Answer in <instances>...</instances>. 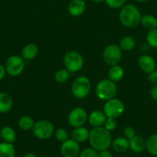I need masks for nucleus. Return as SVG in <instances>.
<instances>
[{"label":"nucleus","mask_w":157,"mask_h":157,"mask_svg":"<svg viewBox=\"0 0 157 157\" xmlns=\"http://www.w3.org/2000/svg\"><path fill=\"white\" fill-rule=\"evenodd\" d=\"M38 46L35 44H28L22 50V57L25 60H32L38 55Z\"/></svg>","instance_id":"nucleus-19"},{"label":"nucleus","mask_w":157,"mask_h":157,"mask_svg":"<svg viewBox=\"0 0 157 157\" xmlns=\"http://www.w3.org/2000/svg\"><path fill=\"white\" fill-rule=\"evenodd\" d=\"M67 9L68 12L72 16L78 17L84 13L86 5L84 0H71Z\"/></svg>","instance_id":"nucleus-13"},{"label":"nucleus","mask_w":157,"mask_h":157,"mask_svg":"<svg viewBox=\"0 0 157 157\" xmlns=\"http://www.w3.org/2000/svg\"><path fill=\"white\" fill-rule=\"evenodd\" d=\"M32 133L35 137L39 140L49 139L54 133V126L50 121L40 120L34 124Z\"/></svg>","instance_id":"nucleus-5"},{"label":"nucleus","mask_w":157,"mask_h":157,"mask_svg":"<svg viewBox=\"0 0 157 157\" xmlns=\"http://www.w3.org/2000/svg\"><path fill=\"white\" fill-rule=\"evenodd\" d=\"M87 113L82 107H75L71 110L68 117L69 124L73 127H83L87 121Z\"/></svg>","instance_id":"nucleus-10"},{"label":"nucleus","mask_w":157,"mask_h":157,"mask_svg":"<svg viewBox=\"0 0 157 157\" xmlns=\"http://www.w3.org/2000/svg\"><path fill=\"white\" fill-rule=\"evenodd\" d=\"M116 85L114 81H111L110 79H104L100 81L98 83L95 88V94L97 98H99L103 101H108L116 94Z\"/></svg>","instance_id":"nucleus-3"},{"label":"nucleus","mask_w":157,"mask_h":157,"mask_svg":"<svg viewBox=\"0 0 157 157\" xmlns=\"http://www.w3.org/2000/svg\"><path fill=\"white\" fill-rule=\"evenodd\" d=\"M148 80L150 83L153 84H157V70L155 69L153 71L149 74V77H148Z\"/></svg>","instance_id":"nucleus-34"},{"label":"nucleus","mask_w":157,"mask_h":157,"mask_svg":"<svg viewBox=\"0 0 157 157\" xmlns=\"http://www.w3.org/2000/svg\"><path fill=\"white\" fill-rule=\"evenodd\" d=\"M60 151L63 157H77L80 153V147L76 141L68 139L62 143Z\"/></svg>","instance_id":"nucleus-11"},{"label":"nucleus","mask_w":157,"mask_h":157,"mask_svg":"<svg viewBox=\"0 0 157 157\" xmlns=\"http://www.w3.org/2000/svg\"><path fill=\"white\" fill-rule=\"evenodd\" d=\"M22 157H37V156H35V154H33V153H26V154H25Z\"/></svg>","instance_id":"nucleus-38"},{"label":"nucleus","mask_w":157,"mask_h":157,"mask_svg":"<svg viewBox=\"0 0 157 157\" xmlns=\"http://www.w3.org/2000/svg\"><path fill=\"white\" fill-rule=\"evenodd\" d=\"M34 123L33 119L29 116H23L18 121V127L21 130H29L32 129Z\"/></svg>","instance_id":"nucleus-26"},{"label":"nucleus","mask_w":157,"mask_h":157,"mask_svg":"<svg viewBox=\"0 0 157 157\" xmlns=\"http://www.w3.org/2000/svg\"><path fill=\"white\" fill-rule=\"evenodd\" d=\"M136 2H148L149 0H135Z\"/></svg>","instance_id":"nucleus-40"},{"label":"nucleus","mask_w":157,"mask_h":157,"mask_svg":"<svg viewBox=\"0 0 157 157\" xmlns=\"http://www.w3.org/2000/svg\"><path fill=\"white\" fill-rule=\"evenodd\" d=\"M98 157H113V156H112V153H111L110 152L108 151L107 150H106L100 152V153H99Z\"/></svg>","instance_id":"nucleus-36"},{"label":"nucleus","mask_w":157,"mask_h":157,"mask_svg":"<svg viewBox=\"0 0 157 157\" xmlns=\"http://www.w3.org/2000/svg\"><path fill=\"white\" fill-rule=\"evenodd\" d=\"M104 127L109 132L112 131L117 127V122L115 121V118L107 117L106 120V122L104 124Z\"/></svg>","instance_id":"nucleus-32"},{"label":"nucleus","mask_w":157,"mask_h":157,"mask_svg":"<svg viewBox=\"0 0 157 157\" xmlns=\"http://www.w3.org/2000/svg\"><path fill=\"white\" fill-rule=\"evenodd\" d=\"M98 151L91 147L83 150L81 153H79L78 157H98Z\"/></svg>","instance_id":"nucleus-31"},{"label":"nucleus","mask_w":157,"mask_h":157,"mask_svg":"<svg viewBox=\"0 0 157 157\" xmlns=\"http://www.w3.org/2000/svg\"><path fill=\"white\" fill-rule=\"evenodd\" d=\"M107 117L104 113V112L101 110H94L89 114V122L92 127H103L104 125Z\"/></svg>","instance_id":"nucleus-15"},{"label":"nucleus","mask_w":157,"mask_h":157,"mask_svg":"<svg viewBox=\"0 0 157 157\" xmlns=\"http://www.w3.org/2000/svg\"><path fill=\"white\" fill-rule=\"evenodd\" d=\"M91 90V82L85 76H80L74 80L72 84V93L78 99H83L89 95Z\"/></svg>","instance_id":"nucleus-4"},{"label":"nucleus","mask_w":157,"mask_h":157,"mask_svg":"<svg viewBox=\"0 0 157 157\" xmlns=\"http://www.w3.org/2000/svg\"><path fill=\"white\" fill-rule=\"evenodd\" d=\"M1 136L5 142L14 144L16 140V134L12 127H4L1 130Z\"/></svg>","instance_id":"nucleus-22"},{"label":"nucleus","mask_w":157,"mask_h":157,"mask_svg":"<svg viewBox=\"0 0 157 157\" xmlns=\"http://www.w3.org/2000/svg\"><path fill=\"white\" fill-rule=\"evenodd\" d=\"M150 96L154 101L157 102V84H155L150 90Z\"/></svg>","instance_id":"nucleus-35"},{"label":"nucleus","mask_w":157,"mask_h":157,"mask_svg":"<svg viewBox=\"0 0 157 157\" xmlns=\"http://www.w3.org/2000/svg\"><path fill=\"white\" fill-rule=\"evenodd\" d=\"M91 1L94 2H97V3H99V2H102L105 1V0H91Z\"/></svg>","instance_id":"nucleus-39"},{"label":"nucleus","mask_w":157,"mask_h":157,"mask_svg":"<svg viewBox=\"0 0 157 157\" xmlns=\"http://www.w3.org/2000/svg\"><path fill=\"white\" fill-rule=\"evenodd\" d=\"M125 106L123 101L115 98L106 101L103 107V112L107 117H119L123 114Z\"/></svg>","instance_id":"nucleus-7"},{"label":"nucleus","mask_w":157,"mask_h":157,"mask_svg":"<svg viewBox=\"0 0 157 157\" xmlns=\"http://www.w3.org/2000/svg\"><path fill=\"white\" fill-rule=\"evenodd\" d=\"M146 41L150 47L157 48V28L148 32L146 35Z\"/></svg>","instance_id":"nucleus-27"},{"label":"nucleus","mask_w":157,"mask_h":157,"mask_svg":"<svg viewBox=\"0 0 157 157\" xmlns=\"http://www.w3.org/2000/svg\"><path fill=\"white\" fill-rule=\"evenodd\" d=\"M129 148L132 152L136 153H142L146 148V140L144 137L135 135L132 139L129 140Z\"/></svg>","instance_id":"nucleus-14"},{"label":"nucleus","mask_w":157,"mask_h":157,"mask_svg":"<svg viewBox=\"0 0 157 157\" xmlns=\"http://www.w3.org/2000/svg\"><path fill=\"white\" fill-rule=\"evenodd\" d=\"M121 50L123 51H132L135 46V41L133 38L130 36H125L120 41L119 44Z\"/></svg>","instance_id":"nucleus-25"},{"label":"nucleus","mask_w":157,"mask_h":157,"mask_svg":"<svg viewBox=\"0 0 157 157\" xmlns=\"http://www.w3.org/2000/svg\"><path fill=\"white\" fill-rule=\"evenodd\" d=\"M64 64L69 72H77L82 69L84 64L83 56L78 52L71 51L65 55Z\"/></svg>","instance_id":"nucleus-6"},{"label":"nucleus","mask_w":157,"mask_h":157,"mask_svg":"<svg viewBox=\"0 0 157 157\" xmlns=\"http://www.w3.org/2000/svg\"><path fill=\"white\" fill-rule=\"evenodd\" d=\"M105 2L111 9H119L124 6L126 0H105Z\"/></svg>","instance_id":"nucleus-29"},{"label":"nucleus","mask_w":157,"mask_h":157,"mask_svg":"<svg viewBox=\"0 0 157 157\" xmlns=\"http://www.w3.org/2000/svg\"><path fill=\"white\" fill-rule=\"evenodd\" d=\"M89 144L98 152L108 150L112 144V136L109 130L103 127H94L89 132Z\"/></svg>","instance_id":"nucleus-1"},{"label":"nucleus","mask_w":157,"mask_h":157,"mask_svg":"<svg viewBox=\"0 0 157 157\" xmlns=\"http://www.w3.org/2000/svg\"><path fill=\"white\" fill-rule=\"evenodd\" d=\"M6 68H5V66H3L2 64H0V81L4 78L5 75H6Z\"/></svg>","instance_id":"nucleus-37"},{"label":"nucleus","mask_w":157,"mask_h":157,"mask_svg":"<svg viewBox=\"0 0 157 157\" xmlns=\"http://www.w3.org/2000/svg\"><path fill=\"white\" fill-rule=\"evenodd\" d=\"M103 60L108 65L118 64L122 58V50L116 44H109L105 48L103 54Z\"/></svg>","instance_id":"nucleus-9"},{"label":"nucleus","mask_w":157,"mask_h":157,"mask_svg":"<svg viewBox=\"0 0 157 157\" xmlns=\"http://www.w3.org/2000/svg\"><path fill=\"white\" fill-rule=\"evenodd\" d=\"M146 149L151 155L157 156V133H153L148 137Z\"/></svg>","instance_id":"nucleus-24"},{"label":"nucleus","mask_w":157,"mask_h":157,"mask_svg":"<svg viewBox=\"0 0 157 157\" xmlns=\"http://www.w3.org/2000/svg\"><path fill=\"white\" fill-rule=\"evenodd\" d=\"M2 136H1V130H0V140H1Z\"/></svg>","instance_id":"nucleus-41"},{"label":"nucleus","mask_w":157,"mask_h":157,"mask_svg":"<svg viewBox=\"0 0 157 157\" xmlns=\"http://www.w3.org/2000/svg\"><path fill=\"white\" fill-rule=\"evenodd\" d=\"M44 157H49V156H44Z\"/></svg>","instance_id":"nucleus-42"},{"label":"nucleus","mask_w":157,"mask_h":157,"mask_svg":"<svg viewBox=\"0 0 157 157\" xmlns=\"http://www.w3.org/2000/svg\"><path fill=\"white\" fill-rule=\"evenodd\" d=\"M15 149L13 144L3 142L0 144V157H15Z\"/></svg>","instance_id":"nucleus-21"},{"label":"nucleus","mask_w":157,"mask_h":157,"mask_svg":"<svg viewBox=\"0 0 157 157\" xmlns=\"http://www.w3.org/2000/svg\"><path fill=\"white\" fill-rule=\"evenodd\" d=\"M55 136L56 138V140L59 142L63 143L64 141H66V140H68V135L67 131H66L65 129L63 128H59L55 131Z\"/></svg>","instance_id":"nucleus-30"},{"label":"nucleus","mask_w":157,"mask_h":157,"mask_svg":"<svg viewBox=\"0 0 157 157\" xmlns=\"http://www.w3.org/2000/svg\"><path fill=\"white\" fill-rule=\"evenodd\" d=\"M123 135H124V137L126 138L128 140H130L135 136V131L132 127H126L123 130Z\"/></svg>","instance_id":"nucleus-33"},{"label":"nucleus","mask_w":157,"mask_h":157,"mask_svg":"<svg viewBox=\"0 0 157 157\" xmlns=\"http://www.w3.org/2000/svg\"><path fill=\"white\" fill-rule=\"evenodd\" d=\"M25 67V60L22 57L12 55L9 57L5 64L6 73L12 77L18 76L22 73Z\"/></svg>","instance_id":"nucleus-8"},{"label":"nucleus","mask_w":157,"mask_h":157,"mask_svg":"<svg viewBox=\"0 0 157 157\" xmlns=\"http://www.w3.org/2000/svg\"><path fill=\"white\" fill-rule=\"evenodd\" d=\"M108 75L111 81H114V82L119 81L120 80L123 79V76H124V69L119 64L112 65L109 68Z\"/></svg>","instance_id":"nucleus-20"},{"label":"nucleus","mask_w":157,"mask_h":157,"mask_svg":"<svg viewBox=\"0 0 157 157\" xmlns=\"http://www.w3.org/2000/svg\"><path fill=\"white\" fill-rule=\"evenodd\" d=\"M72 139L77 143H83L89 140V131L83 127H75L71 133Z\"/></svg>","instance_id":"nucleus-16"},{"label":"nucleus","mask_w":157,"mask_h":157,"mask_svg":"<svg viewBox=\"0 0 157 157\" xmlns=\"http://www.w3.org/2000/svg\"><path fill=\"white\" fill-rule=\"evenodd\" d=\"M112 148L117 153H124L129 148V142L126 138L117 137L112 142Z\"/></svg>","instance_id":"nucleus-18"},{"label":"nucleus","mask_w":157,"mask_h":157,"mask_svg":"<svg viewBox=\"0 0 157 157\" xmlns=\"http://www.w3.org/2000/svg\"><path fill=\"white\" fill-rule=\"evenodd\" d=\"M13 101L10 95L5 92L0 93V113H6L10 111Z\"/></svg>","instance_id":"nucleus-17"},{"label":"nucleus","mask_w":157,"mask_h":157,"mask_svg":"<svg viewBox=\"0 0 157 157\" xmlns=\"http://www.w3.org/2000/svg\"><path fill=\"white\" fill-rule=\"evenodd\" d=\"M120 22L128 28H134L141 21V13L136 6L132 4H128L122 7L119 12Z\"/></svg>","instance_id":"nucleus-2"},{"label":"nucleus","mask_w":157,"mask_h":157,"mask_svg":"<svg viewBox=\"0 0 157 157\" xmlns=\"http://www.w3.org/2000/svg\"><path fill=\"white\" fill-rule=\"evenodd\" d=\"M69 78V71L67 69H61L55 72V80L58 83L62 84L67 81Z\"/></svg>","instance_id":"nucleus-28"},{"label":"nucleus","mask_w":157,"mask_h":157,"mask_svg":"<svg viewBox=\"0 0 157 157\" xmlns=\"http://www.w3.org/2000/svg\"><path fill=\"white\" fill-rule=\"evenodd\" d=\"M138 65L143 72L149 74L155 69L156 63H155V59L152 56L148 55H143L139 58Z\"/></svg>","instance_id":"nucleus-12"},{"label":"nucleus","mask_w":157,"mask_h":157,"mask_svg":"<svg viewBox=\"0 0 157 157\" xmlns=\"http://www.w3.org/2000/svg\"><path fill=\"white\" fill-rule=\"evenodd\" d=\"M140 23L145 29L149 31L157 28V18L152 15H145L142 16Z\"/></svg>","instance_id":"nucleus-23"}]
</instances>
